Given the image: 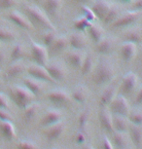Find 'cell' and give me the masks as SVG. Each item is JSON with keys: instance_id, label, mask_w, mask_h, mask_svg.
<instances>
[{"instance_id": "1", "label": "cell", "mask_w": 142, "mask_h": 149, "mask_svg": "<svg viewBox=\"0 0 142 149\" xmlns=\"http://www.w3.org/2000/svg\"><path fill=\"white\" fill-rule=\"evenodd\" d=\"M24 11H26L27 19H29L33 26L40 27V29H44L46 30H55V26L52 24V22L50 21L49 17L38 7L26 5V6H24Z\"/></svg>"}, {"instance_id": "2", "label": "cell", "mask_w": 142, "mask_h": 149, "mask_svg": "<svg viewBox=\"0 0 142 149\" xmlns=\"http://www.w3.org/2000/svg\"><path fill=\"white\" fill-rule=\"evenodd\" d=\"M115 75V69L112 63L107 61H100L94 74V81L96 85H104L111 82Z\"/></svg>"}, {"instance_id": "3", "label": "cell", "mask_w": 142, "mask_h": 149, "mask_svg": "<svg viewBox=\"0 0 142 149\" xmlns=\"http://www.w3.org/2000/svg\"><path fill=\"white\" fill-rule=\"evenodd\" d=\"M35 95H33L26 86H15L11 89V97L19 107L24 109L32 103L35 100Z\"/></svg>"}, {"instance_id": "4", "label": "cell", "mask_w": 142, "mask_h": 149, "mask_svg": "<svg viewBox=\"0 0 142 149\" xmlns=\"http://www.w3.org/2000/svg\"><path fill=\"white\" fill-rule=\"evenodd\" d=\"M30 51H31V57L36 64L46 66L49 61V53L47 51L46 47L43 45L35 43L32 39H30Z\"/></svg>"}, {"instance_id": "5", "label": "cell", "mask_w": 142, "mask_h": 149, "mask_svg": "<svg viewBox=\"0 0 142 149\" xmlns=\"http://www.w3.org/2000/svg\"><path fill=\"white\" fill-rule=\"evenodd\" d=\"M108 106L110 108V112H112V114L114 115L127 116L130 113L129 102H127V100L125 97V95L123 94L116 95Z\"/></svg>"}, {"instance_id": "6", "label": "cell", "mask_w": 142, "mask_h": 149, "mask_svg": "<svg viewBox=\"0 0 142 149\" xmlns=\"http://www.w3.org/2000/svg\"><path fill=\"white\" fill-rule=\"evenodd\" d=\"M139 16H140V12H139V11L132 10V11H130V12H127L125 14H121V15L118 17V19H117L115 22H113L110 26L111 27H113V29H121V27L130 26L137 21Z\"/></svg>"}, {"instance_id": "7", "label": "cell", "mask_w": 142, "mask_h": 149, "mask_svg": "<svg viewBox=\"0 0 142 149\" xmlns=\"http://www.w3.org/2000/svg\"><path fill=\"white\" fill-rule=\"evenodd\" d=\"M27 73L29 74L30 77L35 78L39 81L42 82H50V83H55L54 80L52 79V77L50 76V74L47 71L46 67L39 65V64H31L26 68Z\"/></svg>"}, {"instance_id": "8", "label": "cell", "mask_w": 142, "mask_h": 149, "mask_svg": "<svg viewBox=\"0 0 142 149\" xmlns=\"http://www.w3.org/2000/svg\"><path fill=\"white\" fill-rule=\"evenodd\" d=\"M45 67L50 74V76L52 77V79L55 82H62V81L65 79L66 69L60 63H57V61L49 63L48 61V63H47Z\"/></svg>"}, {"instance_id": "9", "label": "cell", "mask_w": 142, "mask_h": 149, "mask_svg": "<svg viewBox=\"0 0 142 149\" xmlns=\"http://www.w3.org/2000/svg\"><path fill=\"white\" fill-rule=\"evenodd\" d=\"M48 100L57 106H63L66 105L71 102V97L69 95L67 92L63 91V90H55L47 94Z\"/></svg>"}, {"instance_id": "10", "label": "cell", "mask_w": 142, "mask_h": 149, "mask_svg": "<svg viewBox=\"0 0 142 149\" xmlns=\"http://www.w3.org/2000/svg\"><path fill=\"white\" fill-rule=\"evenodd\" d=\"M8 19H9L14 24H16L17 26L21 27V29H23L32 30L34 29V26H33L31 22H29L27 17L23 15L21 13L18 12V11H12V12H10L8 14Z\"/></svg>"}, {"instance_id": "11", "label": "cell", "mask_w": 142, "mask_h": 149, "mask_svg": "<svg viewBox=\"0 0 142 149\" xmlns=\"http://www.w3.org/2000/svg\"><path fill=\"white\" fill-rule=\"evenodd\" d=\"M137 81H138V77L135 73L133 72L127 73L123 77V79H122L121 86H120L122 94L125 95L132 94L134 91L136 85H137Z\"/></svg>"}, {"instance_id": "12", "label": "cell", "mask_w": 142, "mask_h": 149, "mask_svg": "<svg viewBox=\"0 0 142 149\" xmlns=\"http://www.w3.org/2000/svg\"><path fill=\"white\" fill-rule=\"evenodd\" d=\"M137 53V45L132 42L126 41L122 44L121 48H120V55L121 58H123L125 61L130 63L132 61Z\"/></svg>"}, {"instance_id": "13", "label": "cell", "mask_w": 142, "mask_h": 149, "mask_svg": "<svg viewBox=\"0 0 142 149\" xmlns=\"http://www.w3.org/2000/svg\"><path fill=\"white\" fill-rule=\"evenodd\" d=\"M62 118H63V114L60 110H57V109H50L43 116L42 120L40 122V125L42 127L48 128L50 126L62 121Z\"/></svg>"}, {"instance_id": "14", "label": "cell", "mask_w": 142, "mask_h": 149, "mask_svg": "<svg viewBox=\"0 0 142 149\" xmlns=\"http://www.w3.org/2000/svg\"><path fill=\"white\" fill-rule=\"evenodd\" d=\"M65 130L66 123L62 120L57 124H54V125L48 127V130L46 131V136L49 140H55L62 136Z\"/></svg>"}, {"instance_id": "15", "label": "cell", "mask_w": 142, "mask_h": 149, "mask_svg": "<svg viewBox=\"0 0 142 149\" xmlns=\"http://www.w3.org/2000/svg\"><path fill=\"white\" fill-rule=\"evenodd\" d=\"M99 122L103 130L109 132V133H114L113 116L106 107H102L99 112Z\"/></svg>"}, {"instance_id": "16", "label": "cell", "mask_w": 142, "mask_h": 149, "mask_svg": "<svg viewBox=\"0 0 142 149\" xmlns=\"http://www.w3.org/2000/svg\"><path fill=\"white\" fill-rule=\"evenodd\" d=\"M68 46H69V42H68L67 36H64V35L57 36V37L55 38V40L54 41V43L49 47L50 54L54 55V56L58 55L64 51Z\"/></svg>"}, {"instance_id": "17", "label": "cell", "mask_w": 142, "mask_h": 149, "mask_svg": "<svg viewBox=\"0 0 142 149\" xmlns=\"http://www.w3.org/2000/svg\"><path fill=\"white\" fill-rule=\"evenodd\" d=\"M112 7L108 3L106 0H96V2L94 4V6L91 7V10L94 13V15L99 21H102L105 18L108 11L110 10V8Z\"/></svg>"}, {"instance_id": "18", "label": "cell", "mask_w": 142, "mask_h": 149, "mask_svg": "<svg viewBox=\"0 0 142 149\" xmlns=\"http://www.w3.org/2000/svg\"><path fill=\"white\" fill-rule=\"evenodd\" d=\"M117 89H118V86H117V84L114 83L102 93L101 97H100V100H99L100 105H101L102 107H106V106L110 104V102H112L114 100V97L117 95Z\"/></svg>"}, {"instance_id": "19", "label": "cell", "mask_w": 142, "mask_h": 149, "mask_svg": "<svg viewBox=\"0 0 142 149\" xmlns=\"http://www.w3.org/2000/svg\"><path fill=\"white\" fill-rule=\"evenodd\" d=\"M69 46L73 50H84L87 46V40L81 33H73L68 37Z\"/></svg>"}, {"instance_id": "20", "label": "cell", "mask_w": 142, "mask_h": 149, "mask_svg": "<svg viewBox=\"0 0 142 149\" xmlns=\"http://www.w3.org/2000/svg\"><path fill=\"white\" fill-rule=\"evenodd\" d=\"M26 65L24 63L21 61H16L11 64V65L8 67L7 71H6V77L8 79H13V78H16L19 76V75L23 73L24 70H26Z\"/></svg>"}, {"instance_id": "21", "label": "cell", "mask_w": 142, "mask_h": 149, "mask_svg": "<svg viewBox=\"0 0 142 149\" xmlns=\"http://www.w3.org/2000/svg\"><path fill=\"white\" fill-rule=\"evenodd\" d=\"M45 13L51 17H55L62 8V0H43Z\"/></svg>"}, {"instance_id": "22", "label": "cell", "mask_w": 142, "mask_h": 149, "mask_svg": "<svg viewBox=\"0 0 142 149\" xmlns=\"http://www.w3.org/2000/svg\"><path fill=\"white\" fill-rule=\"evenodd\" d=\"M0 131L5 139L8 140H13L16 139L15 126L11 121H0Z\"/></svg>"}, {"instance_id": "23", "label": "cell", "mask_w": 142, "mask_h": 149, "mask_svg": "<svg viewBox=\"0 0 142 149\" xmlns=\"http://www.w3.org/2000/svg\"><path fill=\"white\" fill-rule=\"evenodd\" d=\"M85 56L82 52H80L79 50H74L68 53L67 55V61L69 64L74 67V68H81L82 63L84 61Z\"/></svg>"}, {"instance_id": "24", "label": "cell", "mask_w": 142, "mask_h": 149, "mask_svg": "<svg viewBox=\"0 0 142 149\" xmlns=\"http://www.w3.org/2000/svg\"><path fill=\"white\" fill-rule=\"evenodd\" d=\"M24 86H26V88L35 95L40 94V93L42 92L43 88H44L42 81H39V80L35 79V78H32V77L24 78Z\"/></svg>"}, {"instance_id": "25", "label": "cell", "mask_w": 142, "mask_h": 149, "mask_svg": "<svg viewBox=\"0 0 142 149\" xmlns=\"http://www.w3.org/2000/svg\"><path fill=\"white\" fill-rule=\"evenodd\" d=\"M129 119L127 116L113 114V128L114 132H127L129 128Z\"/></svg>"}, {"instance_id": "26", "label": "cell", "mask_w": 142, "mask_h": 149, "mask_svg": "<svg viewBox=\"0 0 142 149\" xmlns=\"http://www.w3.org/2000/svg\"><path fill=\"white\" fill-rule=\"evenodd\" d=\"M130 137L137 148H140L142 145V125H134L130 128Z\"/></svg>"}, {"instance_id": "27", "label": "cell", "mask_w": 142, "mask_h": 149, "mask_svg": "<svg viewBox=\"0 0 142 149\" xmlns=\"http://www.w3.org/2000/svg\"><path fill=\"white\" fill-rule=\"evenodd\" d=\"M114 48V41L110 38H102L96 44V51L101 55H107L112 52Z\"/></svg>"}, {"instance_id": "28", "label": "cell", "mask_w": 142, "mask_h": 149, "mask_svg": "<svg viewBox=\"0 0 142 149\" xmlns=\"http://www.w3.org/2000/svg\"><path fill=\"white\" fill-rule=\"evenodd\" d=\"M88 95H89V92L87 88H86L85 86L80 85V86H77L76 88L74 89L71 97L78 103H84L86 100H87Z\"/></svg>"}, {"instance_id": "29", "label": "cell", "mask_w": 142, "mask_h": 149, "mask_svg": "<svg viewBox=\"0 0 142 149\" xmlns=\"http://www.w3.org/2000/svg\"><path fill=\"white\" fill-rule=\"evenodd\" d=\"M113 141L115 145L120 148L127 147L129 144V136L127 134V132H114L113 133Z\"/></svg>"}, {"instance_id": "30", "label": "cell", "mask_w": 142, "mask_h": 149, "mask_svg": "<svg viewBox=\"0 0 142 149\" xmlns=\"http://www.w3.org/2000/svg\"><path fill=\"white\" fill-rule=\"evenodd\" d=\"M88 32H89V34H90L91 39L96 44H97L102 38H103V30H102V29L99 26H97V24H91L90 27L88 29Z\"/></svg>"}, {"instance_id": "31", "label": "cell", "mask_w": 142, "mask_h": 149, "mask_svg": "<svg viewBox=\"0 0 142 149\" xmlns=\"http://www.w3.org/2000/svg\"><path fill=\"white\" fill-rule=\"evenodd\" d=\"M125 41L132 42V43L138 44L142 42V30L139 29H134L129 30L126 34L124 35Z\"/></svg>"}, {"instance_id": "32", "label": "cell", "mask_w": 142, "mask_h": 149, "mask_svg": "<svg viewBox=\"0 0 142 149\" xmlns=\"http://www.w3.org/2000/svg\"><path fill=\"white\" fill-rule=\"evenodd\" d=\"M94 58L93 56L91 54H88L85 56V58H84V61L82 63V66H81V72H82V75H88L89 73H91L93 71L94 69Z\"/></svg>"}, {"instance_id": "33", "label": "cell", "mask_w": 142, "mask_h": 149, "mask_svg": "<svg viewBox=\"0 0 142 149\" xmlns=\"http://www.w3.org/2000/svg\"><path fill=\"white\" fill-rule=\"evenodd\" d=\"M39 111V104L37 102H33L32 103H30L28 106H26L24 108V119L26 121H30L32 120L33 118L36 117Z\"/></svg>"}, {"instance_id": "34", "label": "cell", "mask_w": 142, "mask_h": 149, "mask_svg": "<svg viewBox=\"0 0 142 149\" xmlns=\"http://www.w3.org/2000/svg\"><path fill=\"white\" fill-rule=\"evenodd\" d=\"M26 56V49L21 44H17L11 51V58L13 61H21Z\"/></svg>"}, {"instance_id": "35", "label": "cell", "mask_w": 142, "mask_h": 149, "mask_svg": "<svg viewBox=\"0 0 142 149\" xmlns=\"http://www.w3.org/2000/svg\"><path fill=\"white\" fill-rule=\"evenodd\" d=\"M16 38L15 32L11 29L0 26V41L2 42H10Z\"/></svg>"}, {"instance_id": "36", "label": "cell", "mask_w": 142, "mask_h": 149, "mask_svg": "<svg viewBox=\"0 0 142 149\" xmlns=\"http://www.w3.org/2000/svg\"><path fill=\"white\" fill-rule=\"evenodd\" d=\"M121 15L120 14V10L116 7H111L110 10L108 11V13L106 14L105 18L103 19V22L105 24H111L113 22H115L118 17Z\"/></svg>"}, {"instance_id": "37", "label": "cell", "mask_w": 142, "mask_h": 149, "mask_svg": "<svg viewBox=\"0 0 142 149\" xmlns=\"http://www.w3.org/2000/svg\"><path fill=\"white\" fill-rule=\"evenodd\" d=\"M91 24H93V22L88 21V19L83 16V17H81V18H78L76 21L74 22V27L77 30H79V31H84V30H87L89 27H90Z\"/></svg>"}, {"instance_id": "38", "label": "cell", "mask_w": 142, "mask_h": 149, "mask_svg": "<svg viewBox=\"0 0 142 149\" xmlns=\"http://www.w3.org/2000/svg\"><path fill=\"white\" fill-rule=\"evenodd\" d=\"M89 120H90V111L85 110L80 114L79 118H78V125H79L80 130L85 131L86 128L89 125Z\"/></svg>"}, {"instance_id": "39", "label": "cell", "mask_w": 142, "mask_h": 149, "mask_svg": "<svg viewBox=\"0 0 142 149\" xmlns=\"http://www.w3.org/2000/svg\"><path fill=\"white\" fill-rule=\"evenodd\" d=\"M57 37L55 30H47V32L43 35V42H44V46L45 47H50L51 45L54 43V41L55 40V38Z\"/></svg>"}, {"instance_id": "40", "label": "cell", "mask_w": 142, "mask_h": 149, "mask_svg": "<svg viewBox=\"0 0 142 149\" xmlns=\"http://www.w3.org/2000/svg\"><path fill=\"white\" fill-rule=\"evenodd\" d=\"M127 119L132 124L134 125H142V112L141 111H132L127 115Z\"/></svg>"}, {"instance_id": "41", "label": "cell", "mask_w": 142, "mask_h": 149, "mask_svg": "<svg viewBox=\"0 0 142 149\" xmlns=\"http://www.w3.org/2000/svg\"><path fill=\"white\" fill-rule=\"evenodd\" d=\"M18 149H38V146L31 140H21L17 144Z\"/></svg>"}, {"instance_id": "42", "label": "cell", "mask_w": 142, "mask_h": 149, "mask_svg": "<svg viewBox=\"0 0 142 149\" xmlns=\"http://www.w3.org/2000/svg\"><path fill=\"white\" fill-rule=\"evenodd\" d=\"M82 10H83V13H84V17L88 19V21H90L91 22H93L94 19H96V15H94V13L93 12V10L90 9L89 7L83 6Z\"/></svg>"}, {"instance_id": "43", "label": "cell", "mask_w": 142, "mask_h": 149, "mask_svg": "<svg viewBox=\"0 0 142 149\" xmlns=\"http://www.w3.org/2000/svg\"><path fill=\"white\" fill-rule=\"evenodd\" d=\"M19 0H0V9H10L18 3Z\"/></svg>"}, {"instance_id": "44", "label": "cell", "mask_w": 142, "mask_h": 149, "mask_svg": "<svg viewBox=\"0 0 142 149\" xmlns=\"http://www.w3.org/2000/svg\"><path fill=\"white\" fill-rule=\"evenodd\" d=\"M0 121H13V116L10 114L8 109L0 108Z\"/></svg>"}, {"instance_id": "45", "label": "cell", "mask_w": 142, "mask_h": 149, "mask_svg": "<svg viewBox=\"0 0 142 149\" xmlns=\"http://www.w3.org/2000/svg\"><path fill=\"white\" fill-rule=\"evenodd\" d=\"M0 108L9 109L10 108V102L9 98L7 97L6 95L0 93Z\"/></svg>"}, {"instance_id": "46", "label": "cell", "mask_w": 142, "mask_h": 149, "mask_svg": "<svg viewBox=\"0 0 142 149\" xmlns=\"http://www.w3.org/2000/svg\"><path fill=\"white\" fill-rule=\"evenodd\" d=\"M87 140V136H86V133L85 131L80 130L76 134V137H75V141H76L78 144H83V143L86 142Z\"/></svg>"}, {"instance_id": "47", "label": "cell", "mask_w": 142, "mask_h": 149, "mask_svg": "<svg viewBox=\"0 0 142 149\" xmlns=\"http://www.w3.org/2000/svg\"><path fill=\"white\" fill-rule=\"evenodd\" d=\"M132 10L133 11H139L142 10V0H135L132 4Z\"/></svg>"}, {"instance_id": "48", "label": "cell", "mask_w": 142, "mask_h": 149, "mask_svg": "<svg viewBox=\"0 0 142 149\" xmlns=\"http://www.w3.org/2000/svg\"><path fill=\"white\" fill-rule=\"evenodd\" d=\"M142 104V86L140 87L134 100V105H141Z\"/></svg>"}, {"instance_id": "49", "label": "cell", "mask_w": 142, "mask_h": 149, "mask_svg": "<svg viewBox=\"0 0 142 149\" xmlns=\"http://www.w3.org/2000/svg\"><path fill=\"white\" fill-rule=\"evenodd\" d=\"M102 145H103V149H114L112 143L106 136H104L103 139H102Z\"/></svg>"}, {"instance_id": "50", "label": "cell", "mask_w": 142, "mask_h": 149, "mask_svg": "<svg viewBox=\"0 0 142 149\" xmlns=\"http://www.w3.org/2000/svg\"><path fill=\"white\" fill-rule=\"evenodd\" d=\"M5 60H6V55L3 51H0V65L5 63Z\"/></svg>"}, {"instance_id": "51", "label": "cell", "mask_w": 142, "mask_h": 149, "mask_svg": "<svg viewBox=\"0 0 142 149\" xmlns=\"http://www.w3.org/2000/svg\"><path fill=\"white\" fill-rule=\"evenodd\" d=\"M78 2H80V3L82 4H86V3H89V2H91V0H77Z\"/></svg>"}, {"instance_id": "52", "label": "cell", "mask_w": 142, "mask_h": 149, "mask_svg": "<svg viewBox=\"0 0 142 149\" xmlns=\"http://www.w3.org/2000/svg\"><path fill=\"white\" fill-rule=\"evenodd\" d=\"M83 149H94V148L90 144H86V145L83 146Z\"/></svg>"}, {"instance_id": "53", "label": "cell", "mask_w": 142, "mask_h": 149, "mask_svg": "<svg viewBox=\"0 0 142 149\" xmlns=\"http://www.w3.org/2000/svg\"><path fill=\"white\" fill-rule=\"evenodd\" d=\"M140 64H141V67H142V51H141V56H140Z\"/></svg>"}, {"instance_id": "54", "label": "cell", "mask_w": 142, "mask_h": 149, "mask_svg": "<svg viewBox=\"0 0 142 149\" xmlns=\"http://www.w3.org/2000/svg\"><path fill=\"white\" fill-rule=\"evenodd\" d=\"M120 149H130V148H129V147H127H127H124V148H120Z\"/></svg>"}, {"instance_id": "55", "label": "cell", "mask_w": 142, "mask_h": 149, "mask_svg": "<svg viewBox=\"0 0 142 149\" xmlns=\"http://www.w3.org/2000/svg\"><path fill=\"white\" fill-rule=\"evenodd\" d=\"M34 1H36V2H41V1H43V0H34Z\"/></svg>"}, {"instance_id": "56", "label": "cell", "mask_w": 142, "mask_h": 149, "mask_svg": "<svg viewBox=\"0 0 142 149\" xmlns=\"http://www.w3.org/2000/svg\"><path fill=\"white\" fill-rule=\"evenodd\" d=\"M55 149H60V148H55Z\"/></svg>"}]
</instances>
